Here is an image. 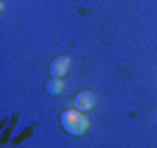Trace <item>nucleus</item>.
<instances>
[{"mask_svg":"<svg viewBox=\"0 0 157 148\" xmlns=\"http://www.w3.org/2000/svg\"><path fill=\"white\" fill-rule=\"evenodd\" d=\"M59 121H61L63 132H67L69 136H82L86 129H88V125H90L86 113L78 111L75 106H73V109H65V111L61 113Z\"/></svg>","mask_w":157,"mask_h":148,"instance_id":"obj_1","label":"nucleus"},{"mask_svg":"<svg viewBox=\"0 0 157 148\" xmlns=\"http://www.w3.org/2000/svg\"><path fill=\"white\" fill-rule=\"evenodd\" d=\"M94 102H97V98H94V92L92 90H80L75 94V98H73V106L78 111L88 113L90 109H94Z\"/></svg>","mask_w":157,"mask_h":148,"instance_id":"obj_2","label":"nucleus"},{"mask_svg":"<svg viewBox=\"0 0 157 148\" xmlns=\"http://www.w3.org/2000/svg\"><path fill=\"white\" fill-rule=\"evenodd\" d=\"M69 67H71V61L67 56H57V59L50 61L48 73H50V77H63V75L69 71Z\"/></svg>","mask_w":157,"mask_h":148,"instance_id":"obj_3","label":"nucleus"},{"mask_svg":"<svg viewBox=\"0 0 157 148\" xmlns=\"http://www.w3.org/2000/svg\"><path fill=\"white\" fill-rule=\"evenodd\" d=\"M63 79L61 77H50L48 81H46V94L50 96H59L61 92H63Z\"/></svg>","mask_w":157,"mask_h":148,"instance_id":"obj_4","label":"nucleus"}]
</instances>
